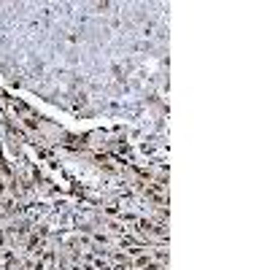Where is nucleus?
<instances>
[{
    "label": "nucleus",
    "instance_id": "obj_1",
    "mask_svg": "<svg viewBox=\"0 0 270 270\" xmlns=\"http://www.w3.org/2000/svg\"><path fill=\"white\" fill-rule=\"evenodd\" d=\"M146 197H149V200H154L157 205H165V203H168V192L162 189V184H149V187H146Z\"/></svg>",
    "mask_w": 270,
    "mask_h": 270
}]
</instances>
